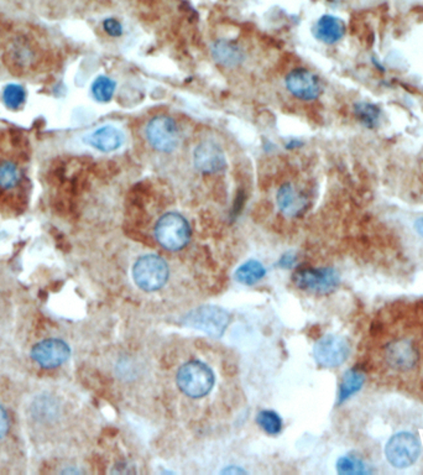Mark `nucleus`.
Returning <instances> with one entry per match:
<instances>
[{
	"label": "nucleus",
	"mask_w": 423,
	"mask_h": 475,
	"mask_svg": "<svg viewBox=\"0 0 423 475\" xmlns=\"http://www.w3.org/2000/svg\"><path fill=\"white\" fill-rule=\"evenodd\" d=\"M156 241L167 250L177 252L189 244L191 227L178 213H167L159 219L155 227Z\"/></svg>",
	"instance_id": "1"
},
{
	"label": "nucleus",
	"mask_w": 423,
	"mask_h": 475,
	"mask_svg": "<svg viewBox=\"0 0 423 475\" xmlns=\"http://www.w3.org/2000/svg\"><path fill=\"white\" fill-rule=\"evenodd\" d=\"M177 385L187 396H206L214 385V374L206 364L197 360L189 362L178 371Z\"/></svg>",
	"instance_id": "2"
},
{
	"label": "nucleus",
	"mask_w": 423,
	"mask_h": 475,
	"mask_svg": "<svg viewBox=\"0 0 423 475\" xmlns=\"http://www.w3.org/2000/svg\"><path fill=\"white\" fill-rule=\"evenodd\" d=\"M385 457L394 468L405 469L417 462L422 448L417 437L411 432H399L385 446Z\"/></svg>",
	"instance_id": "3"
},
{
	"label": "nucleus",
	"mask_w": 423,
	"mask_h": 475,
	"mask_svg": "<svg viewBox=\"0 0 423 475\" xmlns=\"http://www.w3.org/2000/svg\"><path fill=\"white\" fill-rule=\"evenodd\" d=\"M168 265L157 255L140 257L133 268V279L141 290L157 291L165 286L168 280Z\"/></svg>",
	"instance_id": "4"
},
{
	"label": "nucleus",
	"mask_w": 423,
	"mask_h": 475,
	"mask_svg": "<svg viewBox=\"0 0 423 475\" xmlns=\"http://www.w3.org/2000/svg\"><path fill=\"white\" fill-rule=\"evenodd\" d=\"M229 314L223 308L202 306L184 317V323L191 328L202 330L208 336L222 337L229 325Z\"/></svg>",
	"instance_id": "5"
},
{
	"label": "nucleus",
	"mask_w": 423,
	"mask_h": 475,
	"mask_svg": "<svg viewBox=\"0 0 423 475\" xmlns=\"http://www.w3.org/2000/svg\"><path fill=\"white\" fill-rule=\"evenodd\" d=\"M146 138L155 150L173 152L179 144V130L173 118L160 115L147 124Z\"/></svg>",
	"instance_id": "6"
},
{
	"label": "nucleus",
	"mask_w": 423,
	"mask_h": 475,
	"mask_svg": "<svg viewBox=\"0 0 423 475\" xmlns=\"http://www.w3.org/2000/svg\"><path fill=\"white\" fill-rule=\"evenodd\" d=\"M351 347L348 341L343 337L329 336L323 337L314 346V359L318 365L323 368H337L349 357Z\"/></svg>",
	"instance_id": "7"
},
{
	"label": "nucleus",
	"mask_w": 423,
	"mask_h": 475,
	"mask_svg": "<svg viewBox=\"0 0 423 475\" xmlns=\"http://www.w3.org/2000/svg\"><path fill=\"white\" fill-rule=\"evenodd\" d=\"M340 274L330 268H306L294 275L297 287L314 293H328L340 285Z\"/></svg>",
	"instance_id": "8"
},
{
	"label": "nucleus",
	"mask_w": 423,
	"mask_h": 475,
	"mask_svg": "<svg viewBox=\"0 0 423 475\" xmlns=\"http://www.w3.org/2000/svg\"><path fill=\"white\" fill-rule=\"evenodd\" d=\"M286 87L291 95L302 101L317 99L322 87L317 76L306 68H295L286 76Z\"/></svg>",
	"instance_id": "9"
},
{
	"label": "nucleus",
	"mask_w": 423,
	"mask_h": 475,
	"mask_svg": "<svg viewBox=\"0 0 423 475\" xmlns=\"http://www.w3.org/2000/svg\"><path fill=\"white\" fill-rule=\"evenodd\" d=\"M384 358L390 368L397 371H408L416 367L418 352L411 341L406 338H397L385 347Z\"/></svg>",
	"instance_id": "10"
},
{
	"label": "nucleus",
	"mask_w": 423,
	"mask_h": 475,
	"mask_svg": "<svg viewBox=\"0 0 423 475\" xmlns=\"http://www.w3.org/2000/svg\"><path fill=\"white\" fill-rule=\"evenodd\" d=\"M31 357L42 368H56L68 359L70 348L60 339H46L33 348Z\"/></svg>",
	"instance_id": "11"
},
{
	"label": "nucleus",
	"mask_w": 423,
	"mask_h": 475,
	"mask_svg": "<svg viewBox=\"0 0 423 475\" xmlns=\"http://www.w3.org/2000/svg\"><path fill=\"white\" fill-rule=\"evenodd\" d=\"M195 168L203 174H216L225 168L227 161L221 146L206 140L195 147L193 154Z\"/></svg>",
	"instance_id": "12"
},
{
	"label": "nucleus",
	"mask_w": 423,
	"mask_h": 475,
	"mask_svg": "<svg viewBox=\"0 0 423 475\" xmlns=\"http://www.w3.org/2000/svg\"><path fill=\"white\" fill-rule=\"evenodd\" d=\"M125 136L122 130L113 125H103L89 133L84 138V143L102 152H113L122 147Z\"/></svg>",
	"instance_id": "13"
},
{
	"label": "nucleus",
	"mask_w": 423,
	"mask_h": 475,
	"mask_svg": "<svg viewBox=\"0 0 423 475\" xmlns=\"http://www.w3.org/2000/svg\"><path fill=\"white\" fill-rule=\"evenodd\" d=\"M313 36L327 45H333L343 39L345 34V24L340 17L333 15H323L313 26Z\"/></svg>",
	"instance_id": "14"
},
{
	"label": "nucleus",
	"mask_w": 423,
	"mask_h": 475,
	"mask_svg": "<svg viewBox=\"0 0 423 475\" xmlns=\"http://www.w3.org/2000/svg\"><path fill=\"white\" fill-rule=\"evenodd\" d=\"M212 55L223 66L234 67L243 61L244 55L239 46L228 40H218L212 47Z\"/></svg>",
	"instance_id": "15"
},
{
	"label": "nucleus",
	"mask_w": 423,
	"mask_h": 475,
	"mask_svg": "<svg viewBox=\"0 0 423 475\" xmlns=\"http://www.w3.org/2000/svg\"><path fill=\"white\" fill-rule=\"evenodd\" d=\"M278 204L281 212L289 217H294L305 209L306 200L292 186L284 185L278 190Z\"/></svg>",
	"instance_id": "16"
},
{
	"label": "nucleus",
	"mask_w": 423,
	"mask_h": 475,
	"mask_svg": "<svg viewBox=\"0 0 423 475\" xmlns=\"http://www.w3.org/2000/svg\"><path fill=\"white\" fill-rule=\"evenodd\" d=\"M364 381H365V376L360 370H348L340 384V397H338L340 403H344L345 400H348L349 397L359 392L364 385Z\"/></svg>",
	"instance_id": "17"
},
{
	"label": "nucleus",
	"mask_w": 423,
	"mask_h": 475,
	"mask_svg": "<svg viewBox=\"0 0 423 475\" xmlns=\"http://www.w3.org/2000/svg\"><path fill=\"white\" fill-rule=\"evenodd\" d=\"M266 270L264 265L256 260L243 264L235 273V280L243 285H254L265 276Z\"/></svg>",
	"instance_id": "18"
},
{
	"label": "nucleus",
	"mask_w": 423,
	"mask_h": 475,
	"mask_svg": "<svg viewBox=\"0 0 423 475\" xmlns=\"http://www.w3.org/2000/svg\"><path fill=\"white\" fill-rule=\"evenodd\" d=\"M1 99L8 109L17 111L26 101V90H24V87L20 84H8L3 90Z\"/></svg>",
	"instance_id": "19"
},
{
	"label": "nucleus",
	"mask_w": 423,
	"mask_h": 475,
	"mask_svg": "<svg viewBox=\"0 0 423 475\" xmlns=\"http://www.w3.org/2000/svg\"><path fill=\"white\" fill-rule=\"evenodd\" d=\"M115 88H117V83L113 79L106 76H99L92 84L90 92L95 101L99 103H108L115 93Z\"/></svg>",
	"instance_id": "20"
},
{
	"label": "nucleus",
	"mask_w": 423,
	"mask_h": 475,
	"mask_svg": "<svg viewBox=\"0 0 423 475\" xmlns=\"http://www.w3.org/2000/svg\"><path fill=\"white\" fill-rule=\"evenodd\" d=\"M22 179L20 170L17 163L13 161H0V188L1 190H13L15 188Z\"/></svg>",
	"instance_id": "21"
},
{
	"label": "nucleus",
	"mask_w": 423,
	"mask_h": 475,
	"mask_svg": "<svg viewBox=\"0 0 423 475\" xmlns=\"http://www.w3.org/2000/svg\"><path fill=\"white\" fill-rule=\"evenodd\" d=\"M356 115L362 122V125L369 129H374L378 127L381 112L375 104L360 102L356 104Z\"/></svg>",
	"instance_id": "22"
},
{
	"label": "nucleus",
	"mask_w": 423,
	"mask_h": 475,
	"mask_svg": "<svg viewBox=\"0 0 423 475\" xmlns=\"http://www.w3.org/2000/svg\"><path fill=\"white\" fill-rule=\"evenodd\" d=\"M257 425L269 435H278L282 428V421L273 411H262L257 414Z\"/></svg>",
	"instance_id": "23"
},
{
	"label": "nucleus",
	"mask_w": 423,
	"mask_h": 475,
	"mask_svg": "<svg viewBox=\"0 0 423 475\" xmlns=\"http://www.w3.org/2000/svg\"><path fill=\"white\" fill-rule=\"evenodd\" d=\"M337 469L340 474H367V464L356 457H342L337 463Z\"/></svg>",
	"instance_id": "24"
},
{
	"label": "nucleus",
	"mask_w": 423,
	"mask_h": 475,
	"mask_svg": "<svg viewBox=\"0 0 423 475\" xmlns=\"http://www.w3.org/2000/svg\"><path fill=\"white\" fill-rule=\"evenodd\" d=\"M35 54L33 50H31L28 45H17L13 50V58L14 61H17L19 65H29L30 62L33 61Z\"/></svg>",
	"instance_id": "25"
},
{
	"label": "nucleus",
	"mask_w": 423,
	"mask_h": 475,
	"mask_svg": "<svg viewBox=\"0 0 423 475\" xmlns=\"http://www.w3.org/2000/svg\"><path fill=\"white\" fill-rule=\"evenodd\" d=\"M103 29L106 34L111 38H119L122 35V25L119 20L114 17H109L103 22Z\"/></svg>",
	"instance_id": "26"
},
{
	"label": "nucleus",
	"mask_w": 423,
	"mask_h": 475,
	"mask_svg": "<svg viewBox=\"0 0 423 475\" xmlns=\"http://www.w3.org/2000/svg\"><path fill=\"white\" fill-rule=\"evenodd\" d=\"M8 428H9L8 414H6V410L0 406V438L6 436Z\"/></svg>",
	"instance_id": "27"
},
{
	"label": "nucleus",
	"mask_w": 423,
	"mask_h": 475,
	"mask_svg": "<svg viewBox=\"0 0 423 475\" xmlns=\"http://www.w3.org/2000/svg\"><path fill=\"white\" fill-rule=\"evenodd\" d=\"M294 261H295V257H292V255H289V257H282V260L280 261V264L285 266V268H289L291 265H294Z\"/></svg>",
	"instance_id": "28"
},
{
	"label": "nucleus",
	"mask_w": 423,
	"mask_h": 475,
	"mask_svg": "<svg viewBox=\"0 0 423 475\" xmlns=\"http://www.w3.org/2000/svg\"><path fill=\"white\" fill-rule=\"evenodd\" d=\"M415 230L417 232V234L423 238V217L418 218L416 222H415Z\"/></svg>",
	"instance_id": "29"
},
{
	"label": "nucleus",
	"mask_w": 423,
	"mask_h": 475,
	"mask_svg": "<svg viewBox=\"0 0 423 475\" xmlns=\"http://www.w3.org/2000/svg\"><path fill=\"white\" fill-rule=\"evenodd\" d=\"M223 473H238V474H240V473H243V470L241 469H238V468H228V469L224 470Z\"/></svg>",
	"instance_id": "30"
}]
</instances>
